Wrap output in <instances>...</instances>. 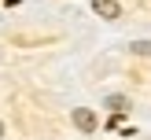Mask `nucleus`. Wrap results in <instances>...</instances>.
<instances>
[{"label":"nucleus","mask_w":151,"mask_h":140,"mask_svg":"<svg viewBox=\"0 0 151 140\" xmlns=\"http://www.w3.org/2000/svg\"><path fill=\"white\" fill-rule=\"evenodd\" d=\"M0 136H4V122H0Z\"/></svg>","instance_id":"39448f33"},{"label":"nucleus","mask_w":151,"mask_h":140,"mask_svg":"<svg viewBox=\"0 0 151 140\" xmlns=\"http://www.w3.org/2000/svg\"><path fill=\"white\" fill-rule=\"evenodd\" d=\"M92 11L100 19H122V4L118 0H92Z\"/></svg>","instance_id":"f257e3e1"},{"label":"nucleus","mask_w":151,"mask_h":140,"mask_svg":"<svg viewBox=\"0 0 151 140\" xmlns=\"http://www.w3.org/2000/svg\"><path fill=\"white\" fill-rule=\"evenodd\" d=\"M74 125H78L81 133H96V125H100V122H96V114H92L88 107H78V111H74Z\"/></svg>","instance_id":"f03ea898"},{"label":"nucleus","mask_w":151,"mask_h":140,"mask_svg":"<svg viewBox=\"0 0 151 140\" xmlns=\"http://www.w3.org/2000/svg\"><path fill=\"white\" fill-rule=\"evenodd\" d=\"M107 107L114 111V114H125V111H129V96H122V92H114V96H107Z\"/></svg>","instance_id":"7ed1b4c3"},{"label":"nucleus","mask_w":151,"mask_h":140,"mask_svg":"<svg viewBox=\"0 0 151 140\" xmlns=\"http://www.w3.org/2000/svg\"><path fill=\"white\" fill-rule=\"evenodd\" d=\"M129 48L137 52V55H151V41H133Z\"/></svg>","instance_id":"20e7f679"}]
</instances>
